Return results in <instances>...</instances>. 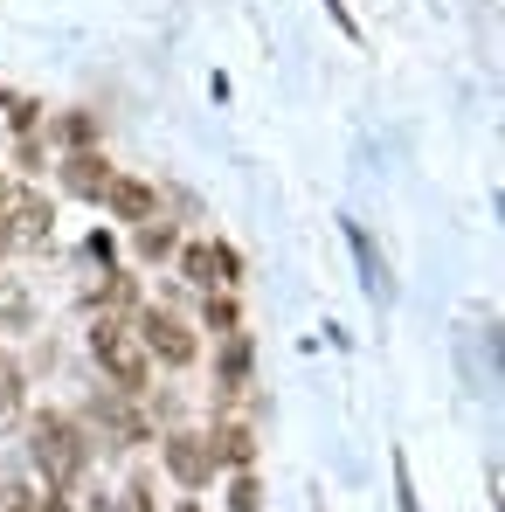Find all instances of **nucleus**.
Wrapping results in <instances>:
<instances>
[{
  "instance_id": "11",
  "label": "nucleus",
  "mask_w": 505,
  "mask_h": 512,
  "mask_svg": "<svg viewBox=\"0 0 505 512\" xmlns=\"http://www.w3.org/2000/svg\"><path fill=\"white\" fill-rule=\"evenodd\" d=\"M180 277H187V284H208V277H215V250H208V243H187V250H180Z\"/></svg>"
},
{
  "instance_id": "13",
  "label": "nucleus",
  "mask_w": 505,
  "mask_h": 512,
  "mask_svg": "<svg viewBox=\"0 0 505 512\" xmlns=\"http://www.w3.org/2000/svg\"><path fill=\"white\" fill-rule=\"evenodd\" d=\"M229 512H263V492H256V471H236V485H229Z\"/></svg>"
},
{
  "instance_id": "20",
  "label": "nucleus",
  "mask_w": 505,
  "mask_h": 512,
  "mask_svg": "<svg viewBox=\"0 0 505 512\" xmlns=\"http://www.w3.org/2000/svg\"><path fill=\"white\" fill-rule=\"evenodd\" d=\"M180 512H201V506H180Z\"/></svg>"
},
{
  "instance_id": "16",
  "label": "nucleus",
  "mask_w": 505,
  "mask_h": 512,
  "mask_svg": "<svg viewBox=\"0 0 505 512\" xmlns=\"http://www.w3.org/2000/svg\"><path fill=\"white\" fill-rule=\"evenodd\" d=\"M0 512H42V499H35L28 485H7V492H0Z\"/></svg>"
},
{
  "instance_id": "6",
  "label": "nucleus",
  "mask_w": 505,
  "mask_h": 512,
  "mask_svg": "<svg viewBox=\"0 0 505 512\" xmlns=\"http://www.w3.org/2000/svg\"><path fill=\"white\" fill-rule=\"evenodd\" d=\"M139 402H146V395H125V402H90V416L111 429L118 443H146V436H153V423H146V409H139Z\"/></svg>"
},
{
  "instance_id": "7",
  "label": "nucleus",
  "mask_w": 505,
  "mask_h": 512,
  "mask_svg": "<svg viewBox=\"0 0 505 512\" xmlns=\"http://www.w3.org/2000/svg\"><path fill=\"white\" fill-rule=\"evenodd\" d=\"M63 187L84 194V201H104V187H111V160H97L90 146H70V160H63Z\"/></svg>"
},
{
  "instance_id": "15",
  "label": "nucleus",
  "mask_w": 505,
  "mask_h": 512,
  "mask_svg": "<svg viewBox=\"0 0 505 512\" xmlns=\"http://www.w3.org/2000/svg\"><path fill=\"white\" fill-rule=\"evenodd\" d=\"M173 250V236L160 229V222H139V256H167Z\"/></svg>"
},
{
  "instance_id": "4",
  "label": "nucleus",
  "mask_w": 505,
  "mask_h": 512,
  "mask_svg": "<svg viewBox=\"0 0 505 512\" xmlns=\"http://www.w3.org/2000/svg\"><path fill=\"white\" fill-rule=\"evenodd\" d=\"M160 457H167V478H180L187 492H201V485L215 478V450H208V429H167Z\"/></svg>"
},
{
  "instance_id": "2",
  "label": "nucleus",
  "mask_w": 505,
  "mask_h": 512,
  "mask_svg": "<svg viewBox=\"0 0 505 512\" xmlns=\"http://www.w3.org/2000/svg\"><path fill=\"white\" fill-rule=\"evenodd\" d=\"M90 360L104 367L118 395H146V346L132 333V319H90Z\"/></svg>"
},
{
  "instance_id": "8",
  "label": "nucleus",
  "mask_w": 505,
  "mask_h": 512,
  "mask_svg": "<svg viewBox=\"0 0 505 512\" xmlns=\"http://www.w3.org/2000/svg\"><path fill=\"white\" fill-rule=\"evenodd\" d=\"M208 450H215V464L250 471V464H256V429L250 423H215V429H208Z\"/></svg>"
},
{
  "instance_id": "19",
  "label": "nucleus",
  "mask_w": 505,
  "mask_h": 512,
  "mask_svg": "<svg viewBox=\"0 0 505 512\" xmlns=\"http://www.w3.org/2000/svg\"><path fill=\"white\" fill-rule=\"evenodd\" d=\"M63 139H70V146H90V139H97V125L77 111V118H63Z\"/></svg>"
},
{
  "instance_id": "17",
  "label": "nucleus",
  "mask_w": 505,
  "mask_h": 512,
  "mask_svg": "<svg viewBox=\"0 0 505 512\" xmlns=\"http://www.w3.org/2000/svg\"><path fill=\"white\" fill-rule=\"evenodd\" d=\"M118 512H153V492H146V478H132V485H125Z\"/></svg>"
},
{
  "instance_id": "18",
  "label": "nucleus",
  "mask_w": 505,
  "mask_h": 512,
  "mask_svg": "<svg viewBox=\"0 0 505 512\" xmlns=\"http://www.w3.org/2000/svg\"><path fill=\"white\" fill-rule=\"evenodd\" d=\"M35 125H42V104H28V97H14V132H21V139H28V132H35Z\"/></svg>"
},
{
  "instance_id": "1",
  "label": "nucleus",
  "mask_w": 505,
  "mask_h": 512,
  "mask_svg": "<svg viewBox=\"0 0 505 512\" xmlns=\"http://www.w3.org/2000/svg\"><path fill=\"white\" fill-rule=\"evenodd\" d=\"M28 450H35V471H42L49 492H77V478H84V464H90V436H84L77 416H63V409H35V423H28Z\"/></svg>"
},
{
  "instance_id": "14",
  "label": "nucleus",
  "mask_w": 505,
  "mask_h": 512,
  "mask_svg": "<svg viewBox=\"0 0 505 512\" xmlns=\"http://www.w3.org/2000/svg\"><path fill=\"white\" fill-rule=\"evenodd\" d=\"M201 312H208V326H215V333H243V312H236V298H208Z\"/></svg>"
},
{
  "instance_id": "3",
  "label": "nucleus",
  "mask_w": 505,
  "mask_h": 512,
  "mask_svg": "<svg viewBox=\"0 0 505 512\" xmlns=\"http://www.w3.org/2000/svg\"><path fill=\"white\" fill-rule=\"evenodd\" d=\"M132 333H139V346H146L160 367H194V353H201V340H194L173 312H139V319H132Z\"/></svg>"
},
{
  "instance_id": "5",
  "label": "nucleus",
  "mask_w": 505,
  "mask_h": 512,
  "mask_svg": "<svg viewBox=\"0 0 505 512\" xmlns=\"http://www.w3.org/2000/svg\"><path fill=\"white\" fill-rule=\"evenodd\" d=\"M104 208H111L118 222H153V215H160V194H153L146 180H125V173H111V187H104Z\"/></svg>"
},
{
  "instance_id": "9",
  "label": "nucleus",
  "mask_w": 505,
  "mask_h": 512,
  "mask_svg": "<svg viewBox=\"0 0 505 512\" xmlns=\"http://www.w3.org/2000/svg\"><path fill=\"white\" fill-rule=\"evenodd\" d=\"M250 340H243V333H222V360H215V381H222V388H243V381H250Z\"/></svg>"
},
{
  "instance_id": "10",
  "label": "nucleus",
  "mask_w": 505,
  "mask_h": 512,
  "mask_svg": "<svg viewBox=\"0 0 505 512\" xmlns=\"http://www.w3.org/2000/svg\"><path fill=\"white\" fill-rule=\"evenodd\" d=\"M21 367H14V353H0V436L14 429V416H21Z\"/></svg>"
},
{
  "instance_id": "12",
  "label": "nucleus",
  "mask_w": 505,
  "mask_h": 512,
  "mask_svg": "<svg viewBox=\"0 0 505 512\" xmlns=\"http://www.w3.org/2000/svg\"><path fill=\"white\" fill-rule=\"evenodd\" d=\"M346 243H353V256H360V277H367L374 291H388V277H381V256H374V243H367L360 229H346Z\"/></svg>"
}]
</instances>
